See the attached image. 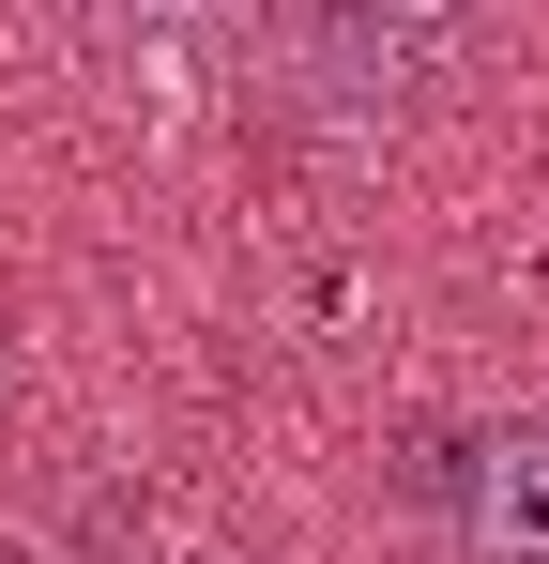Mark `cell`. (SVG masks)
<instances>
[{
    "instance_id": "6da1fadb",
    "label": "cell",
    "mask_w": 549,
    "mask_h": 564,
    "mask_svg": "<svg viewBox=\"0 0 549 564\" xmlns=\"http://www.w3.org/2000/svg\"><path fill=\"white\" fill-rule=\"evenodd\" d=\"M229 31H245L260 107L321 122V138H381L488 77L504 0H229Z\"/></svg>"
},
{
    "instance_id": "7a4b0ae2",
    "label": "cell",
    "mask_w": 549,
    "mask_h": 564,
    "mask_svg": "<svg viewBox=\"0 0 549 564\" xmlns=\"http://www.w3.org/2000/svg\"><path fill=\"white\" fill-rule=\"evenodd\" d=\"M397 503L443 534V564H549V412L428 427L397 458Z\"/></svg>"
},
{
    "instance_id": "3957f363",
    "label": "cell",
    "mask_w": 549,
    "mask_h": 564,
    "mask_svg": "<svg viewBox=\"0 0 549 564\" xmlns=\"http://www.w3.org/2000/svg\"><path fill=\"white\" fill-rule=\"evenodd\" d=\"M122 15H229V0H122Z\"/></svg>"
},
{
    "instance_id": "277c9868",
    "label": "cell",
    "mask_w": 549,
    "mask_h": 564,
    "mask_svg": "<svg viewBox=\"0 0 549 564\" xmlns=\"http://www.w3.org/2000/svg\"><path fill=\"white\" fill-rule=\"evenodd\" d=\"M92 564H138V550H92Z\"/></svg>"
}]
</instances>
